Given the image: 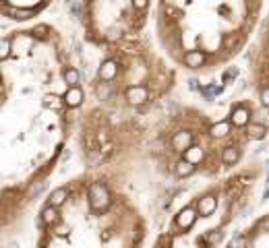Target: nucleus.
<instances>
[{"label":"nucleus","instance_id":"1","mask_svg":"<svg viewBox=\"0 0 269 248\" xmlns=\"http://www.w3.org/2000/svg\"><path fill=\"white\" fill-rule=\"evenodd\" d=\"M89 203H91V209L95 213H102L108 209L110 205V192L104 184H99V182H95V184L89 186Z\"/></svg>","mask_w":269,"mask_h":248},{"label":"nucleus","instance_id":"2","mask_svg":"<svg viewBox=\"0 0 269 248\" xmlns=\"http://www.w3.org/2000/svg\"><path fill=\"white\" fill-rule=\"evenodd\" d=\"M172 147L176 149V151H187V149H191L193 147V135L189 130H180V132H176L174 135V139H172Z\"/></svg>","mask_w":269,"mask_h":248},{"label":"nucleus","instance_id":"3","mask_svg":"<svg viewBox=\"0 0 269 248\" xmlns=\"http://www.w3.org/2000/svg\"><path fill=\"white\" fill-rule=\"evenodd\" d=\"M195 219H197V213H195V209H193V207L182 209V211L176 215V223H178V227H182V229L193 227Z\"/></svg>","mask_w":269,"mask_h":248},{"label":"nucleus","instance_id":"4","mask_svg":"<svg viewBox=\"0 0 269 248\" xmlns=\"http://www.w3.org/2000/svg\"><path fill=\"white\" fill-rule=\"evenodd\" d=\"M147 89L143 87V85H137V87H130L128 91H126V99L130 104H134V106H139V104H145L147 102Z\"/></svg>","mask_w":269,"mask_h":248},{"label":"nucleus","instance_id":"5","mask_svg":"<svg viewBox=\"0 0 269 248\" xmlns=\"http://www.w3.org/2000/svg\"><path fill=\"white\" fill-rule=\"evenodd\" d=\"M203 62H205V54L201 50H191V52L184 54V64L191 66V69H199V66H203Z\"/></svg>","mask_w":269,"mask_h":248},{"label":"nucleus","instance_id":"6","mask_svg":"<svg viewBox=\"0 0 269 248\" xmlns=\"http://www.w3.org/2000/svg\"><path fill=\"white\" fill-rule=\"evenodd\" d=\"M217 209V198L213 194H207L203 198H199V213L201 215H211Z\"/></svg>","mask_w":269,"mask_h":248},{"label":"nucleus","instance_id":"7","mask_svg":"<svg viewBox=\"0 0 269 248\" xmlns=\"http://www.w3.org/2000/svg\"><path fill=\"white\" fill-rule=\"evenodd\" d=\"M81 102H83V91L77 85L75 87H69V91H66V95H64V104L69 106V108H77Z\"/></svg>","mask_w":269,"mask_h":248},{"label":"nucleus","instance_id":"8","mask_svg":"<svg viewBox=\"0 0 269 248\" xmlns=\"http://www.w3.org/2000/svg\"><path fill=\"white\" fill-rule=\"evenodd\" d=\"M248 110L244 108V106H240V108H236L232 112V118H230V122L234 124V126H246L248 124Z\"/></svg>","mask_w":269,"mask_h":248},{"label":"nucleus","instance_id":"9","mask_svg":"<svg viewBox=\"0 0 269 248\" xmlns=\"http://www.w3.org/2000/svg\"><path fill=\"white\" fill-rule=\"evenodd\" d=\"M116 73H118V66H116L114 60H108L102 64V69H99V77H102L104 81H110L116 77Z\"/></svg>","mask_w":269,"mask_h":248},{"label":"nucleus","instance_id":"10","mask_svg":"<svg viewBox=\"0 0 269 248\" xmlns=\"http://www.w3.org/2000/svg\"><path fill=\"white\" fill-rule=\"evenodd\" d=\"M56 221H58L56 207H54V205L46 207V209L42 211V223H44V225H52V223H56Z\"/></svg>","mask_w":269,"mask_h":248},{"label":"nucleus","instance_id":"11","mask_svg":"<svg viewBox=\"0 0 269 248\" xmlns=\"http://www.w3.org/2000/svg\"><path fill=\"white\" fill-rule=\"evenodd\" d=\"M184 159L191 161V163H199L201 159H203V149L197 147V145H193L191 149H187V151H184Z\"/></svg>","mask_w":269,"mask_h":248},{"label":"nucleus","instance_id":"12","mask_svg":"<svg viewBox=\"0 0 269 248\" xmlns=\"http://www.w3.org/2000/svg\"><path fill=\"white\" fill-rule=\"evenodd\" d=\"M209 132H211V137H215V139L228 137V132H230V122H217V124H213V126L209 128Z\"/></svg>","mask_w":269,"mask_h":248},{"label":"nucleus","instance_id":"13","mask_svg":"<svg viewBox=\"0 0 269 248\" xmlns=\"http://www.w3.org/2000/svg\"><path fill=\"white\" fill-rule=\"evenodd\" d=\"M66 196H69V192H66V188H56L52 194H50V205L60 207V205L66 201Z\"/></svg>","mask_w":269,"mask_h":248},{"label":"nucleus","instance_id":"14","mask_svg":"<svg viewBox=\"0 0 269 248\" xmlns=\"http://www.w3.org/2000/svg\"><path fill=\"white\" fill-rule=\"evenodd\" d=\"M222 159H224L226 165H232L234 161L238 159V149H236V147H226L224 153H222Z\"/></svg>","mask_w":269,"mask_h":248},{"label":"nucleus","instance_id":"15","mask_svg":"<svg viewBox=\"0 0 269 248\" xmlns=\"http://www.w3.org/2000/svg\"><path fill=\"white\" fill-rule=\"evenodd\" d=\"M193 170H195V163H191V161H187V159H182V161L176 165V174H178V176H191Z\"/></svg>","mask_w":269,"mask_h":248},{"label":"nucleus","instance_id":"16","mask_svg":"<svg viewBox=\"0 0 269 248\" xmlns=\"http://www.w3.org/2000/svg\"><path fill=\"white\" fill-rule=\"evenodd\" d=\"M265 132H267V128L263 124H248V135L253 139H263Z\"/></svg>","mask_w":269,"mask_h":248},{"label":"nucleus","instance_id":"17","mask_svg":"<svg viewBox=\"0 0 269 248\" xmlns=\"http://www.w3.org/2000/svg\"><path fill=\"white\" fill-rule=\"evenodd\" d=\"M64 81L69 83V87H75L77 83H79V73L75 69H69V71L64 73Z\"/></svg>","mask_w":269,"mask_h":248},{"label":"nucleus","instance_id":"18","mask_svg":"<svg viewBox=\"0 0 269 248\" xmlns=\"http://www.w3.org/2000/svg\"><path fill=\"white\" fill-rule=\"evenodd\" d=\"M7 15H13V19H29L31 11H15V9H5Z\"/></svg>","mask_w":269,"mask_h":248},{"label":"nucleus","instance_id":"19","mask_svg":"<svg viewBox=\"0 0 269 248\" xmlns=\"http://www.w3.org/2000/svg\"><path fill=\"white\" fill-rule=\"evenodd\" d=\"M0 54H3V58H9V54H11V42L9 40H3V46H0Z\"/></svg>","mask_w":269,"mask_h":248},{"label":"nucleus","instance_id":"20","mask_svg":"<svg viewBox=\"0 0 269 248\" xmlns=\"http://www.w3.org/2000/svg\"><path fill=\"white\" fill-rule=\"evenodd\" d=\"M244 244H246L244 238H234V240L230 242V248H244Z\"/></svg>","mask_w":269,"mask_h":248},{"label":"nucleus","instance_id":"21","mask_svg":"<svg viewBox=\"0 0 269 248\" xmlns=\"http://www.w3.org/2000/svg\"><path fill=\"white\" fill-rule=\"evenodd\" d=\"M220 238H222V236H220V231H211V234L205 238V242H207V244H215Z\"/></svg>","mask_w":269,"mask_h":248},{"label":"nucleus","instance_id":"22","mask_svg":"<svg viewBox=\"0 0 269 248\" xmlns=\"http://www.w3.org/2000/svg\"><path fill=\"white\" fill-rule=\"evenodd\" d=\"M261 102H263L265 106H269V87H265V89L261 91Z\"/></svg>","mask_w":269,"mask_h":248},{"label":"nucleus","instance_id":"23","mask_svg":"<svg viewBox=\"0 0 269 248\" xmlns=\"http://www.w3.org/2000/svg\"><path fill=\"white\" fill-rule=\"evenodd\" d=\"M97 95H99V97H104V99H106V97L110 95V89H108L106 85H104V87H97Z\"/></svg>","mask_w":269,"mask_h":248},{"label":"nucleus","instance_id":"24","mask_svg":"<svg viewBox=\"0 0 269 248\" xmlns=\"http://www.w3.org/2000/svg\"><path fill=\"white\" fill-rule=\"evenodd\" d=\"M145 5H147V0H134V7L137 9H145Z\"/></svg>","mask_w":269,"mask_h":248}]
</instances>
